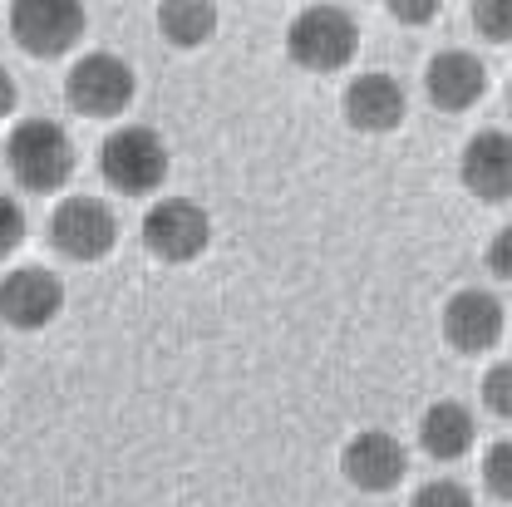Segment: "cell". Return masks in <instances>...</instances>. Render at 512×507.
Returning <instances> with one entry per match:
<instances>
[{
	"instance_id": "7a4b0ae2",
	"label": "cell",
	"mask_w": 512,
	"mask_h": 507,
	"mask_svg": "<svg viewBox=\"0 0 512 507\" xmlns=\"http://www.w3.org/2000/svg\"><path fill=\"white\" fill-rule=\"evenodd\" d=\"M360 50V25L350 10L340 5H306L291 30H286V55L291 64L311 69V74H330V69H345Z\"/></svg>"
},
{
	"instance_id": "30bf717a",
	"label": "cell",
	"mask_w": 512,
	"mask_h": 507,
	"mask_svg": "<svg viewBox=\"0 0 512 507\" xmlns=\"http://www.w3.org/2000/svg\"><path fill=\"white\" fill-rule=\"evenodd\" d=\"M444 340L458 355H483L503 340V301L493 291H458L444 306Z\"/></svg>"
},
{
	"instance_id": "4fadbf2b",
	"label": "cell",
	"mask_w": 512,
	"mask_h": 507,
	"mask_svg": "<svg viewBox=\"0 0 512 507\" xmlns=\"http://www.w3.org/2000/svg\"><path fill=\"white\" fill-rule=\"evenodd\" d=\"M424 94L448 114H463V109H473L488 94V69L468 50H444L424 69Z\"/></svg>"
},
{
	"instance_id": "ffe728a7",
	"label": "cell",
	"mask_w": 512,
	"mask_h": 507,
	"mask_svg": "<svg viewBox=\"0 0 512 507\" xmlns=\"http://www.w3.org/2000/svg\"><path fill=\"white\" fill-rule=\"evenodd\" d=\"M508 384H512V375H508V365H493L488 370V380H483V404L498 414V419H508L512 414V394H508Z\"/></svg>"
},
{
	"instance_id": "8fae6325",
	"label": "cell",
	"mask_w": 512,
	"mask_h": 507,
	"mask_svg": "<svg viewBox=\"0 0 512 507\" xmlns=\"http://www.w3.org/2000/svg\"><path fill=\"white\" fill-rule=\"evenodd\" d=\"M409 114V99L394 74H355L345 84V124L360 133H394Z\"/></svg>"
},
{
	"instance_id": "52a82bcc",
	"label": "cell",
	"mask_w": 512,
	"mask_h": 507,
	"mask_svg": "<svg viewBox=\"0 0 512 507\" xmlns=\"http://www.w3.org/2000/svg\"><path fill=\"white\" fill-rule=\"evenodd\" d=\"M207 242H212V217L192 197H163L143 217V247L158 261L183 266V261L207 252Z\"/></svg>"
},
{
	"instance_id": "7402d4cb",
	"label": "cell",
	"mask_w": 512,
	"mask_h": 507,
	"mask_svg": "<svg viewBox=\"0 0 512 507\" xmlns=\"http://www.w3.org/2000/svg\"><path fill=\"white\" fill-rule=\"evenodd\" d=\"M508 232H498V242H493V252H488V266H493V276H498V281H508L512 276V266H508Z\"/></svg>"
},
{
	"instance_id": "277c9868",
	"label": "cell",
	"mask_w": 512,
	"mask_h": 507,
	"mask_svg": "<svg viewBox=\"0 0 512 507\" xmlns=\"http://www.w3.org/2000/svg\"><path fill=\"white\" fill-rule=\"evenodd\" d=\"M138 94V79H133V64L109 55V50H94L84 60L69 64L64 74V99L74 114H89V119H114L124 114Z\"/></svg>"
},
{
	"instance_id": "2e32d148",
	"label": "cell",
	"mask_w": 512,
	"mask_h": 507,
	"mask_svg": "<svg viewBox=\"0 0 512 507\" xmlns=\"http://www.w3.org/2000/svg\"><path fill=\"white\" fill-rule=\"evenodd\" d=\"M508 10L512 0H473V25L488 45H503L508 40Z\"/></svg>"
},
{
	"instance_id": "ba28073f",
	"label": "cell",
	"mask_w": 512,
	"mask_h": 507,
	"mask_svg": "<svg viewBox=\"0 0 512 507\" xmlns=\"http://www.w3.org/2000/svg\"><path fill=\"white\" fill-rule=\"evenodd\" d=\"M340 468H345V483H355L360 493H389L404 483L409 453L384 429H360L340 453Z\"/></svg>"
},
{
	"instance_id": "7c38bea8",
	"label": "cell",
	"mask_w": 512,
	"mask_h": 507,
	"mask_svg": "<svg viewBox=\"0 0 512 507\" xmlns=\"http://www.w3.org/2000/svg\"><path fill=\"white\" fill-rule=\"evenodd\" d=\"M458 173H463V188L473 192L478 202H508V192H512V148H508V133H503V128H488V133L468 138Z\"/></svg>"
},
{
	"instance_id": "6da1fadb",
	"label": "cell",
	"mask_w": 512,
	"mask_h": 507,
	"mask_svg": "<svg viewBox=\"0 0 512 507\" xmlns=\"http://www.w3.org/2000/svg\"><path fill=\"white\" fill-rule=\"evenodd\" d=\"M5 163L15 183L30 192H55L74 173V143L55 119H25L5 138Z\"/></svg>"
},
{
	"instance_id": "9c48e42d",
	"label": "cell",
	"mask_w": 512,
	"mask_h": 507,
	"mask_svg": "<svg viewBox=\"0 0 512 507\" xmlns=\"http://www.w3.org/2000/svg\"><path fill=\"white\" fill-rule=\"evenodd\" d=\"M64 311V286L45 266H20L0 281V316L15 330H45Z\"/></svg>"
},
{
	"instance_id": "ac0fdd59",
	"label": "cell",
	"mask_w": 512,
	"mask_h": 507,
	"mask_svg": "<svg viewBox=\"0 0 512 507\" xmlns=\"http://www.w3.org/2000/svg\"><path fill=\"white\" fill-rule=\"evenodd\" d=\"M409 507H473V498H468V488H463V483H453V478H434V483H424V488L414 493V503Z\"/></svg>"
},
{
	"instance_id": "5bb4252c",
	"label": "cell",
	"mask_w": 512,
	"mask_h": 507,
	"mask_svg": "<svg viewBox=\"0 0 512 507\" xmlns=\"http://www.w3.org/2000/svg\"><path fill=\"white\" fill-rule=\"evenodd\" d=\"M419 444H424V453H429L434 463H453V458H463V453L473 448V414H468L458 399H439V404H429V409H424V419H419Z\"/></svg>"
},
{
	"instance_id": "8992f818",
	"label": "cell",
	"mask_w": 512,
	"mask_h": 507,
	"mask_svg": "<svg viewBox=\"0 0 512 507\" xmlns=\"http://www.w3.org/2000/svg\"><path fill=\"white\" fill-rule=\"evenodd\" d=\"M50 242L69 261H104L119 247V217L99 197H64L50 217Z\"/></svg>"
},
{
	"instance_id": "cb8c5ba5",
	"label": "cell",
	"mask_w": 512,
	"mask_h": 507,
	"mask_svg": "<svg viewBox=\"0 0 512 507\" xmlns=\"http://www.w3.org/2000/svg\"><path fill=\"white\" fill-rule=\"evenodd\" d=\"M0 370H5V350H0Z\"/></svg>"
},
{
	"instance_id": "5b68a950",
	"label": "cell",
	"mask_w": 512,
	"mask_h": 507,
	"mask_svg": "<svg viewBox=\"0 0 512 507\" xmlns=\"http://www.w3.org/2000/svg\"><path fill=\"white\" fill-rule=\"evenodd\" d=\"M84 0H10V35L25 55L55 60L84 40Z\"/></svg>"
},
{
	"instance_id": "d6986e66",
	"label": "cell",
	"mask_w": 512,
	"mask_h": 507,
	"mask_svg": "<svg viewBox=\"0 0 512 507\" xmlns=\"http://www.w3.org/2000/svg\"><path fill=\"white\" fill-rule=\"evenodd\" d=\"M25 242V212L15 197H0V261Z\"/></svg>"
},
{
	"instance_id": "e0dca14e",
	"label": "cell",
	"mask_w": 512,
	"mask_h": 507,
	"mask_svg": "<svg viewBox=\"0 0 512 507\" xmlns=\"http://www.w3.org/2000/svg\"><path fill=\"white\" fill-rule=\"evenodd\" d=\"M483 478H488V493H493L498 503H508V498H512V448L508 444H493V448H488Z\"/></svg>"
},
{
	"instance_id": "3957f363",
	"label": "cell",
	"mask_w": 512,
	"mask_h": 507,
	"mask_svg": "<svg viewBox=\"0 0 512 507\" xmlns=\"http://www.w3.org/2000/svg\"><path fill=\"white\" fill-rule=\"evenodd\" d=\"M99 173L114 192L128 197H143V192H158L168 178V143L153 133L148 124H124L114 128L99 148Z\"/></svg>"
},
{
	"instance_id": "603a6c76",
	"label": "cell",
	"mask_w": 512,
	"mask_h": 507,
	"mask_svg": "<svg viewBox=\"0 0 512 507\" xmlns=\"http://www.w3.org/2000/svg\"><path fill=\"white\" fill-rule=\"evenodd\" d=\"M15 99H20V94H15V79H10V69L0 64V119L15 114Z\"/></svg>"
},
{
	"instance_id": "9a60e30c",
	"label": "cell",
	"mask_w": 512,
	"mask_h": 507,
	"mask_svg": "<svg viewBox=\"0 0 512 507\" xmlns=\"http://www.w3.org/2000/svg\"><path fill=\"white\" fill-rule=\"evenodd\" d=\"M217 5L212 0H163L158 5V30L173 50H202L217 35Z\"/></svg>"
},
{
	"instance_id": "44dd1931",
	"label": "cell",
	"mask_w": 512,
	"mask_h": 507,
	"mask_svg": "<svg viewBox=\"0 0 512 507\" xmlns=\"http://www.w3.org/2000/svg\"><path fill=\"white\" fill-rule=\"evenodd\" d=\"M384 10H389L399 25H429V20L444 10V0H384Z\"/></svg>"
}]
</instances>
